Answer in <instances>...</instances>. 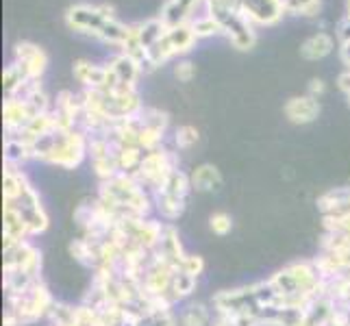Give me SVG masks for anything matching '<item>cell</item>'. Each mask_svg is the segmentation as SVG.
I'll use <instances>...</instances> for the list:
<instances>
[{"label": "cell", "instance_id": "obj_1", "mask_svg": "<svg viewBox=\"0 0 350 326\" xmlns=\"http://www.w3.org/2000/svg\"><path fill=\"white\" fill-rule=\"evenodd\" d=\"M207 16L222 27V33L237 51H250L257 42L255 24H250L241 14V0H204Z\"/></svg>", "mask_w": 350, "mask_h": 326}, {"label": "cell", "instance_id": "obj_2", "mask_svg": "<svg viewBox=\"0 0 350 326\" xmlns=\"http://www.w3.org/2000/svg\"><path fill=\"white\" fill-rule=\"evenodd\" d=\"M194 42H196V35L191 31L189 22L167 29L163 38L146 53V62L142 64V72H150L154 68H159L161 64H165L167 59L187 53L189 48L194 46Z\"/></svg>", "mask_w": 350, "mask_h": 326}, {"label": "cell", "instance_id": "obj_3", "mask_svg": "<svg viewBox=\"0 0 350 326\" xmlns=\"http://www.w3.org/2000/svg\"><path fill=\"white\" fill-rule=\"evenodd\" d=\"M111 20H116V14L109 5H75L66 11V24L72 31L92 35L96 40Z\"/></svg>", "mask_w": 350, "mask_h": 326}, {"label": "cell", "instance_id": "obj_4", "mask_svg": "<svg viewBox=\"0 0 350 326\" xmlns=\"http://www.w3.org/2000/svg\"><path fill=\"white\" fill-rule=\"evenodd\" d=\"M241 14L255 27H274L285 16L283 0H241Z\"/></svg>", "mask_w": 350, "mask_h": 326}, {"label": "cell", "instance_id": "obj_5", "mask_svg": "<svg viewBox=\"0 0 350 326\" xmlns=\"http://www.w3.org/2000/svg\"><path fill=\"white\" fill-rule=\"evenodd\" d=\"M16 64L22 68L27 81H38L48 66V57L40 46L31 42H18L16 44Z\"/></svg>", "mask_w": 350, "mask_h": 326}, {"label": "cell", "instance_id": "obj_6", "mask_svg": "<svg viewBox=\"0 0 350 326\" xmlns=\"http://www.w3.org/2000/svg\"><path fill=\"white\" fill-rule=\"evenodd\" d=\"M75 77L88 90H107L111 83L109 66H96V64L85 62V59H81V62L75 64Z\"/></svg>", "mask_w": 350, "mask_h": 326}, {"label": "cell", "instance_id": "obj_7", "mask_svg": "<svg viewBox=\"0 0 350 326\" xmlns=\"http://www.w3.org/2000/svg\"><path fill=\"white\" fill-rule=\"evenodd\" d=\"M204 3V0H167L161 9V22L165 24L167 29L172 27H178V24H185L189 22L191 14H194V9Z\"/></svg>", "mask_w": 350, "mask_h": 326}, {"label": "cell", "instance_id": "obj_8", "mask_svg": "<svg viewBox=\"0 0 350 326\" xmlns=\"http://www.w3.org/2000/svg\"><path fill=\"white\" fill-rule=\"evenodd\" d=\"M320 113V105L318 98H311V96H300V98H289L285 105V116L292 120L294 124H307L313 122Z\"/></svg>", "mask_w": 350, "mask_h": 326}, {"label": "cell", "instance_id": "obj_9", "mask_svg": "<svg viewBox=\"0 0 350 326\" xmlns=\"http://www.w3.org/2000/svg\"><path fill=\"white\" fill-rule=\"evenodd\" d=\"M109 70H111V74H113L116 85H133V87H135V81H137L139 72H142V66L133 57L120 53V55H116L111 59Z\"/></svg>", "mask_w": 350, "mask_h": 326}, {"label": "cell", "instance_id": "obj_10", "mask_svg": "<svg viewBox=\"0 0 350 326\" xmlns=\"http://www.w3.org/2000/svg\"><path fill=\"white\" fill-rule=\"evenodd\" d=\"M333 48H335V40L329 33H316L303 42V46H300V55L309 59V62H318V59H324L327 55H331Z\"/></svg>", "mask_w": 350, "mask_h": 326}, {"label": "cell", "instance_id": "obj_11", "mask_svg": "<svg viewBox=\"0 0 350 326\" xmlns=\"http://www.w3.org/2000/svg\"><path fill=\"white\" fill-rule=\"evenodd\" d=\"M167 27L161 22V18H152V20H146V22H139L137 24V35H139V42L144 46V51H150V48L159 42L163 35H165Z\"/></svg>", "mask_w": 350, "mask_h": 326}, {"label": "cell", "instance_id": "obj_12", "mask_svg": "<svg viewBox=\"0 0 350 326\" xmlns=\"http://www.w3.org/2000/svg\"><path fill=\"white\" fill-rule=\"evenodd\" d=\"M27 83V77H24L22 68L14 62L9 64L3 72V87H5V94L9 96V98H14V96L20 92V87Z\"/></svg>", "mask_w": 350, "mask_h": 326}, {"label": "cell", "instance_id": "obj_13", "mask_svg": "<svg viewBox=\"0 0 350 326\" xmlns=\"http://www.w3.org/2000/svg\"><path fill=\"white\" fill-rule=\"evenodd\" d=\"M191 180L198 189H211L213 185L220 183V174L213 165H200L196 167V172L191 174Z\"/></svg>", "mask_w": 350, "mask_h": 326}, {"label": "cell", "instance_id": "obj_14", "mask_svg": "<svg viewBox=\"0 0 350 326\" xmlns=\"http://www.w3.org/2000/svg\"><path fill=\"white\" fill-rule=\"evenodd\" d=\"M191 24V31H194L196 40H202V38H211V35H220L222 33V27L218 22H215L211 16H200L196 18Z\"/></svg>", "mask_w": 350, "mask_h": 326}, {"label": "cell", "instance_id": "obj_15", "mask_svg": "<svg viewBox=\"0 0 350 326\" xmlns=\"http://www.w3.org/2000/svg\"><path fill=\"white\" fill-rule=\"evenodd\" d=\"M285 14L296 16H316L320 9V0H283Z\"/></svg>", "mask_w": 350, "mask_h": 326}, {"label": "cell", "instance_id": "obj_16", "mask_svg": "<svg viewBox=\"0 0 350 326\" xmlns=\"http://www.w3.org/2000/svg\"><path fill=\"white\" fill-rule=\"evenodd\" d=\"M196 139H198L196 128H191V126H180V128L176 131V144H178L180 148H189Z\"/></svg>", "mask_w": 350, "mask_h": 326}, {"label": "cell", "instance_id": "obj_17", "mask_svg": "<svg viewBox=\"0 0 350 326\" xmlns=\"http://www.w3.org/2000/svg\"><path fill=\"white\" fill-rule=\"evenodd\" d=\"M211 231L218 233V235H224L231 231V217L224 215V213H215L211 215Z\"/></svg>", "mask_w": 350, "mask_h": 326}, {"label": "cell", "instance_id": "obj_18", "mask_svg": "<svg viewBox=\"0 0 350 326\" xmlns=\"http://www.w3.org/2000/svg\"><path fill=\"white\" fill-rule=\"evenodd\" d=\"M194 74H196V66L189 64V62H178L176 68H174V77L178 81H183V83L191 81V79H194Z\"/></svg>", "mask_w": 350, "mask_h": 326}, {"label": "cell", "instance_id": "obj_19", "mask_svg": "<svg viewBox=\"0 0 350 326\" xmlns=\"http://www.w3.org/2000/svg\"><path fill=\"white\" fill-rule=\"evenodd\" d=\"M337 40H340L342 44L350 42V18L348 16L337 24Z\"/></svg>", "mask_w": 350, "mask_h": 326}, {"label": "cell", "instance_id": "obj_20", "mask_svg": "<svg viewBox=\"0 0 350 326\" xmlns=\"http://www.w3.org/2000/svg\"><path fill=\"white\" fill-rule=\"evenodd\" d=\"M337 83H340V90L346 94V98H348V107H350V70H346L344 74H340V79H337Z\"/></svg>", "mask_w": 350, "mask_h": 326}, {"label": "cell", "instance_id": "obj_21", "mask_svg": "<svg viewBox=\"0 0 350 326\" xmlns=\"http://www.w3.org/2000/svg\"><path fill=\"white\" fill-rule=\"evenodd\" d=\"M322 92H324V83L320 79H313L311 85H309V96H311V98H318Z\"/></svg>", "mask_w": 350, "mask_h": 326}, {"label": "cell", "instance_id": "obj_22", "mask_svg": "<svg viewBox=\"0 0 350 326\" xmlns=\"http://www.w3.org/2000/svg\"><path fill=\"white\" fill-rule=\"evenodd\" d=\"M342 59H344V64L350 70V42L348 44H342Z\"/></svg>", "mask_w": 350, "mask_h": 326}, {"label": "cell", "instance_id": "obj_23", "mask_svg": "<svg viewBox=\"0 0 350 326\" xmlns=\"http://www.w3.org/2000/svg\"><path fill=\"white\" fill-rule=\"evenodd\" d=\"M348 18H350V0H348Z\"/></svg>", "mask_w": 350, "mask_h": 326}]
</instances>
